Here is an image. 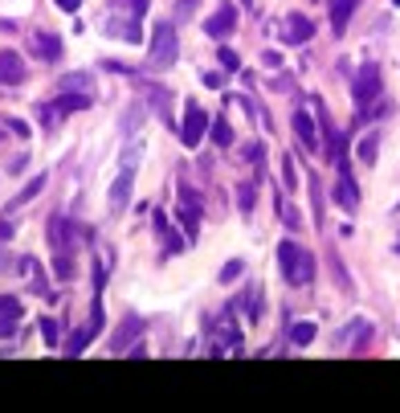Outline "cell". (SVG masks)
<instances>
[{"label":"cell","mask_w":400,"mask_h":413,"mask_svg":"<svg viewBox=\"0 0 400 413\" xmlns=\"http://www.w3.org/2000/svg\"><path fill=\"white\" fill-rule=\"evenodd\" d=\"M176 29L172 25H155V33H151V53H147V66L151 70H164V66H172L176 62Z\"/></svg>","instance_id":"6da1fadb"},{"label":"cell","mask_w":400,"mask_h":413,"mask_svg":"<svg viewBox=\"0 0 400 413\" xmlns=\"http://www.w3.org/2000/svg\"><path fill=\"white\" fill-rule=\"evenodd\" d=\"M180 136L188 147H200V139L209 136V111L200 107V102H184V127H180Z\"/></svg>","instance_id":"7a4b0ae2"},{"label":"cell","mask_w":400,"mask_h":413,"mask_svg":"<svg viewBox=\"0 0 400 413\" xmlns=\"http://www.w3.org/2000/svg\"><path fill=\"white\" fill-rule=\"evenodd\" d=\"M352 98H356L359 107L368 111L376 98H380V70L368 62V66H359V74H356V82H352Z\"/></svg>","instance_id":"3957f363"},{"label":"cell","mask_w":400,"mask_h":413,"mask_svg":"<svg viewBox=\"0 0 400 413\" xmlns=\"http://www.w3.org/2000/svg\"><path fill=\"white\" fill-rule=\"evenodd\" d=\"M90 107V98L86 94H66V98H57V102H49V107H41L45 115H41V123L45 127H53V123H61L66 115H74V111H86Z\"/></svg>","instance_id":"277c9868"},{"label":"cell","mask_w":400,"mask_h":413,"mask_svg":"<svg viewBox=\"0 0 400 413\" xmlns=\"http://www.w3.org/2000/svg\"><path fill=\"white\" fill-rule=\"evenodd\" d=\"M25 82V62L17 49H0V86H21Z\"/></svg>","instance_id":"5b68a950"},{"label":"cell","mask_w":400,"mask_h":413,"mask_svg":"<svg viewBox=\"0 0 400 413\" xmlns=\"http://www.w3.org/2000/svg\"><path fill=\"white\" fill-rule=\"evenodd\" d=\"M233 29H237V8H233V4H221V8L204 21V33H209V37H229Z\"/></svg>","instance_id":"8992f818"},{"label":"cell","mask_w":400,"mask_h":413,"mask_svg":"<svg viewBox=\"0 0 400 413\" xmlns=\"http://www.w3.org/2000/svg\"><path fill=\"white\" fill-rule=\"evenodd\" d=\"M294 136H298V143H303L307 152H318V147H323V143H318V131H314L311 111H294Z\"/></svg>","instance_id":"52a82bcc"},{"label":"cell","mask_w":400,"mask_h":413,"mask_svg":"<svg viewBox=\"0 0 400 413\" xmlns=\"http://www.w3.org/2000/svg\"><path fill=\"white\" fill-rule=\"evenodd\" d=\"M335 201L343 205V209H356L359 205V192H356V181L347 176V164L339 160V184H335Z\"/></svg>","instance_id":"ba28073f"},{"label":"cell","mask_w":400,"mask_h":413,"mask_svg":"<svg viewBox=\"0 0 400 413\" xmlns=\"http://www.w3.org/2000/svg\"><path fill=\"white\" fill-rule=\"evenodd\" d=\"M21 315H25L21 299H17V295H0V331H4V336L17 327V320H21Z\"/></svg>","instance_id":"9c48e42d"},{"label":"cell","mask_w":400,"mask_h":413,"mask_svg":"<svg viewBox=\"0 0 400 413\" xmlns=\"http://www.w3.org/2000/svg\"><path fill=\"white\" fill-rule=\"evenodd\" d=\"M143 331V323L135 320V315H127V320L119 323V331H115V340H111V352H127L135 344V336Z\"/></svg>","instance_id":"30bf717a"},{"label":"cell","mask_w":400,"mask_h":413,"mask_svg":"<svg viewBox=\"0 0 400 413\" xmlns=\"http://www.w3.org/2000/svg\"><path fill=\"white\" fill-rule=\"evenodd\" d=\"M131 181H135V172H131V168H123V172H119V181L111 184V213H123L127 192H131Z\"/></svg>","instance_id":"8fae6325"},{"label":"cell","mask_w":400,"mask_h":413,"mask_svg":"<svg viewBox=\"0 0 400 413\" xmlns=\"http://www.w3.org/2000/svg\"><path fill=\"white\" fill-rule=\"evenodd\" d=\"M356 4H359V0H331V29H335V33H343V29H347V21H352Z\"/></svg>","instance_id":"7c38bea8"},{"label":"cell","mask_w":400,"mask_h":413,"mask_svg":"<svg viewBox=\"0 0 400 413\" xmlns=\"http://www.w3.org/2000/svg\"><path fill=\"white\" fill-rule=\"evenodd\" d=\"M311 33H314V25L307 21V17H298V12H294V17L286 21V37H290V46H298V42H311Z\"/></svg>","instance_id":"4fadbf2b"},{"label":"cell","mask_w":400,"mask_h":413,"mask_svg":"<svg viewBox=\"0 0 400 413\" xmlns=\"http://www.w3.org/2000/svg\"><path fill=\"white\" fill-rule=\"evenodd\" d=\"M33 49L41 53L45 62H57V57H61V42H57L53 33H37V37H33Z\"/></svg>","instance_id":"5bb4252c"},{"label":"cell","mask_w":400,"mask_h":413,"mask_svg":"<svg viewBox=\"0 0 400 413\" xmlns=\"http://www.w3.org/2000/svg\"><path fill=\"white\" fill-rule=\"evenodd\" d=\"M155 230L164 233V246H168V254H180V250H184V237H180V233L168 226V217H164V213H155Z\"/></svg>","instance_id":"9a60e30c"},{"label":"cell","mask_w":400,"mask_h":413,"mask_svg":"<svg viewBox=\"0 0 400 413\" xmlns=\"http://www.w3.org/2000/svg\"><path fill=\"white\" fill-rule=\"evenodd\" d=\"M176 217H180V226H184V233H188V237H200V217H196V205H188V201H184V205L176 209Z\"/></svg>","instance_id":"2e32d148"},{"label":"cell","mask_w":400,"mask_h":413,"mask_svg":"<svg viewBox=\"0 0 400 413\" xmlns=\"http://www.w3.org/2000/svg\"><path fill=\"white\" fill-rule=\"evenodd\" d=\"M278 262H282V275L286 278L294 275V266H298V241H282L278 246Z\"/></svg>","instance_id":"e0dca14e"},{"label":"cell","mask_w":400,"mask_h":413,"mask_svg":"<svg viewBox=\"0 0 400 413\" xmlns=\"http://www.w3.org/2000/svg\"><path fill=\"white\" fill-rule=\"evenodd\" d=\"M314 331H318V327H314L311 320H298V323H290V344H294V348H307V344L314 340Z\"/></svg>","instance_id":"ac0fdd59"},{"label":"cell","mask_w":400,"mask_h":413,"mask_svg":"<svg viewBox=\"0 0 400 413\" xmlns=\"http://www.w3.org/2000/svg\"><path fill=\"white\" fill-rule=\"evenodd\" d=\"M314 278V258L307 254V250H298V266H294V275H290V282H298V286H307Z\"/></svg>","instance_id":"d6986e66"},{"label":"cell","mask_w":400,"mask_h":413,"mask_svg":"<svg viewBox=\"0 0 400 413\" xmlns=\"http://www.w3.org/2000/svg\"><path fill=\"white\" fill-rule=\"evenodd\" d=\"M106 33H111V37L139 42V17H135V21H106Z\"/></svg>","instance_id":"ffe728a7"},{"label":"cell","mask_w":400,"mask_h":413,"mask_svg":"<svg viewBox=\"0 0 400 413\" xmlns=\"http://www.w3.org/2000/svg\"><path fill=\"white\" fill-rule=\"evenodd\" d=\"M98 327L94 323H86V327H78L74 336H70V344H66V356H78V352H86V344H90V336H94Z\"/></svg>","instance_id":"44dd1931"},{"label":"cell","mask_w":400,"mask_h":413,"mask_svg":"<svg viewBox=\"0 0 400 413\" xmlns=\"http://www.w3.org/2000/svg\"><path fill=\"white\" fill-rule=\"evenodd\" d=\"M41 188H45V176H33V181H29L21 192H17V196H12V201H8V209H21V205H29V201H33Z\"/></svg>","instance_id":"7402d4cb"},{"label":"cell","mask_w":400,"mask_h":413,"mask_svg":"<svg viewBox=\"0 0 400 413\" xmlns=\"http://www.w3.org/2000/svg\"><path fill=\"white\" fill-rule=\"evenodd\" d=\"M254 201H258V184L241 181L237 184V205H241V213H254Z\"/></svg>","instance_id":"603a6c76"},{"label":"cell","mask_w":400,"mask_h":413,"mask_svg":"<svg viewBox=\"0 0 400 413\" xmlns=\"http://www.w3.org/2000/svg\"><path fill=\"white\" fill-rule=\"evenodd\" d=\"M376 143H380V136H376V131H372V136H363V139H359L356 156L363 160V164H376Z\"/></svg>","instance_id":"cb8c5ba5"},{"label":"cell","mask_w":400,"mask_h":413,"mask_svg":"<svg viewBox=\"0 0 400 413\" xmlns=\"http://www.w3.org/2000/svg\"><path fill=\"white\" fill-rule=\"evenodd\" d=\"M209 136H213V143H217V147H229V143H233V131H229V123H225V119L209 123Z\"/></svg>","instance_id":"d4e9b609"},{"label":"cell","mask_w":400,"mask_h":413,"mask_svg":"<svg viewBox=\"0 0 400 413\" xmlns=\"http://www.w3.org/2000/svg\"><path fill=\"white\" fill-rule=\"evenodd\" d=\"M241 270H245V266H241L237 258H233V262H225V270H221V282H237V278H241Z\"/></svg>","instance_id":"484cf974"},{"label":"cell","mask_w":400,"mask_h":413,"mask_svg":"<svg viewBox=\"0 0 400 413\" xmlns=\"http://www.w3.org/2000/svg\"><path fill=\"white\" fill-rule=\"evenodd\" d=\"M217 57H221V66H225V70H241V57H237L233 49H225V46H221V53H217Z\"/></svg>","instance_id":"4316f807"},{"label":"cell","mask_w":400,"mask_h":413,"mask_svg":"<svg viewBox=\"0 0 400 413\" xmlns=\"http://www.w3.org/2000/svg\"><path fill=\"white\" fill-rule=\"evenodd\" d=\"M37 327H41V336H45V344H57V323L49 320V315H45L41 323H37Z\"/></svg>","instance_id":"83f0119b"},{"label":"cell","mask_w":400,"mask_h":413,"mask_svg":"<svg viewBox=\"0 0 400 413\" xmlns=\"http://www.w3.org/2000/svg\"><path fill=\"white\" fill-rule=\"evenodd\" d=\"M245 307H249V320H254V323L262 320V299H258V291H249V299H245Z\"/></svg>","instance_id":"f1b7e54d"},{"label":"cell","mask_w":400,"mask_h":413,"mask_svg":"<svg viewBox=\"0 0 400 413\" xmlns=\"http://www.w3.org/2000/svg\"><path fill=\"white\" fill-rule=\"evenodd\" d=\"M241 156H245L249 164H262V143H245V147H241Z\"/></svg>","instance_id":"f546056e"},{"label":"cell","mask_w":400,"mask_h":413,"mask_svg":"<svg viewBox=\"0 0 400 413\" xmlns=\"http://www.w3.org/2000/svg\"><path fill=\"white\" fill-rule=\"evenodd\" d=\"M282 181H286V188L298 184V176H294V160H282Z\"/></svg>","instance_id":"4dcf8cb0"},{"label":"cell","mask_w":400,"mask_h":413,"mask_svg":"<svg viewBox=\"0 0 400 413\" xmlns=\"http://www.w3.org/2000/svg\"><path fill=\"white\" fill-rule=\"evenodd\" d=\"M53 270H57V278H70V270H74V262H70L66 254H57V262H53Z\"/></svg>","instance_id":"1f68e13d"},{"label":"cell","mask_w":400,"mask_h":413,"mask_svg":"<svg viewBox=\"0 0 400 413\" xmlns=\"http://www.w3.org/2000/svg\"><path fill=\"white\" fill-rule=\"evenodd\" d=\"M262 62H266L269 70H278V66H282V53H278V49H266V53H262Z\"/></svg>","instance_id":"d6a6232c"},{"label":"cell","mask_w":400,"mask_h":413,"mask_svg":"<svg viewBox=\"0 0 400 413\" xmlns=\"http://www.w3.org/2000/svg\"><path fill=\"white\" fill-rule=\"evenodd\" d=\"M94 286H98V291H102V286H106V266H102V262H98V266H94Z\"/></svg>","instance_id":"836d02e7"},{"label":"cell","mask_w":400,"mask_h":413,"mask_svg":"<svg viewBox=\"0 0 400 413\" xmlns=\"http://www.w3.org/2000/svg\"><path fill=\"white\" fill-rule=\"evenodd\" d=\"M78 4H82V0H57V8H66V12H74Z\"/></svg>","instance_id":"e575fe53"},{"label":"cell","mask_w":400,"mask_h":413,"mask_svg":"<svg viewBox=\"0 0 400 413\" xmlns=\"http://www.w3.org/2000/svg\"><path fill=\"white\" fill-rule=\"evenodd\" d=\"M8 237H12V226H8V221H0V241H8Z\"/></svg>","instance_id":"d590c367"},{"label":"cell","mask_w":400,"mask_h":413,"mask_svg":"<svg viewBox=\"0 0 400 413\" xmlns=\"http://www.w3.org/2000/svg\"><path fill=\"white\" fill-rule=\"evenodd\" d=\"M115 4H131V8H147V0H115Z\"/></svg>","instance_id":"8d00e7d4"},{"label":"cell","mask_w":400,"mask_h":413,"mask_svg":"<svg viewBox=\"0 0 400 413\" xmlns=\"http://www.w3.org/2000/svg\"><path fill=\"white\" fill-rule=\"evenodd\" d=\"M241 4H249V0H241Z\"/></svg>","instance_id":"74e56055"},{"label":"cell","mask_w":400,"mask_h":413,"mask_svg":"<svg viewBox=\"0 0 400 413\" xmlns=\"http://www.w3.org/2000/svg\"><path fill=\"white\" fill-rule=\"evenodd\" d=\"M397 254H400V246H397Z\"/></svg>","instance_id":"f35d334b"}]
</instances>
